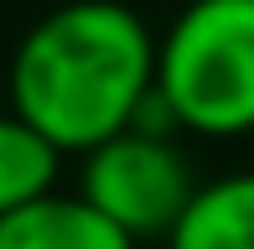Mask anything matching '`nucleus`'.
<instances>
[{"instance_id": "1", "label": "nucleus", "mask_w": 254, "mask_h": 249, "mask_svg": "<svg viewBox=\"0 0 254 249\" xmlns=\"http://www.w3.org/2000/svg\"><path fill=\"white\" fill-rule=\"evenodd\" d=\"M156 88V37L120 0H67L21 37L10 109L57 151H94L130 130Z\"/></svg>"}, {"instance_id": "2", "label": "nucleus", "mask_w": 254, "mask_h": 249, "mask_svg": "<svg viewBox=\"0 0 254 249\" xmlns=\"http://www.w3.org/2000/svg\"><path fill=\"white\" fill-rule=\"evenodd\" d=\"M156 94L177 130H254V0H192L156 42Z\"/></svg>"}, {"instance_id": "3", "label": "nucleus", "mask_w": 254, "mask_h": 249, "mask_svg": "<svg viewBox=\"0 0 254 249\" xmlns=\"http://www.w3.org/2000/svg\"><path fill=\"white\" fill-rule=\"evenodd\" d=\"M192 192V166L177 151L171 135L156 130H120L114 140L83 151V177H78V197H88L109 223H120L130 239H156L171 234L177 218L187 213Z\"/></svg>"}, {"instance_id": "4", "label": "nucleus", "mask_w": 254, "mask_h": 249, "mask_svg": "<svg viewBox=\"0 0 254 249\" xmlns=\"http://www.w3.org/2000/svg\"><path fill=\"white\" fill-rule=\"evenodd\" d=\"M0 249H135V239L88 197L47 192L0 218Z\"/></svg>"}, {"instance_id": "5", "label": "nucleus", "mask_w": 254, "mask_h": 249, "mask_svg": "<svg viewBox=\"0 0 254 249\" xmlns=\"http://www.w3.org/2000/svg\"><path fill=\"white\" fill-rule=\"evenodd\" d=\"M171 249H254V172L223 177L197 187L177 229L166 234Z\"/></svg>"}, {"instance_id": "6", "label": "nucleus", "mask_w": 254, "mask_h": 249, "mask_svg": "<svg viewBox=\"0 0 254 249\" xmlns=\"http://www.w3.org/2000/svg\"><path fill=\"white\" fill-rule=\"evenodd\" d=\"M57 166H63V151L16 109H5L0 115V218L47 197L57 182Z\"/></svg>"}]
</instances>
